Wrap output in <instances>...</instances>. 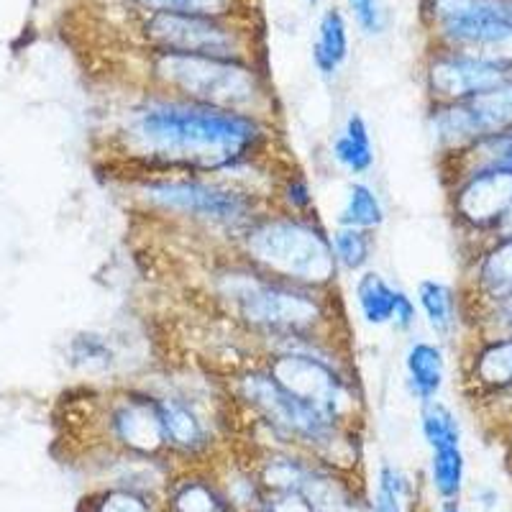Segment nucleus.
Returning a JSON list of instances; mask_svg holds the SVG:
<instances>
[{"mask_svg":"<svg viewBox=\"0 0 512 512\" xmlns=\"http://www.w3.org/2000/svg\"><path fill=\"white\" fill-rule=\"evenodd\" d=\"M469 108L474 123H477L479 136L489 139V136L505 134L512 128V85L505 82L500 88H492L487 93H479L469 100H461Z\"/></svg>","mask_w":512,"mask_h":512,"instance_id":"obj_15","label":"nucleus"},{"mask_svg":"<svg viewBox=\"0 0 512 512\" xmlns=\"http://www.w3.org/2000/svg\"><path fill=\"white\" fill-rule=\"evenodd\" d=\"M420 428H423L425 441H428V446H431L433 451H436V448L459 446L461 441L459 418L454 415V410L438 400H431L423 405Z\"/></svg>","mask_w":512,"mask_h":512,"instance_id":"obj_22","label":"nucleus"},{"mask_svg":"<svg viewBox=\"0 0 512 512\" xmlns=\"http://www.w3.org/2000/svg\"><path fill=\"white\" fill-rule=\"evenodd\" d=\"M418 305L433 333L441 338L451 336L456 326V297L451 287L438 280H423L418 285Z\"/></svg>","mask_w":512,"mask_h":512,"instance_id":"obj_18","label":"nucleus"},{"mask_svg":"<svg viewBox=\"0 0 512 512\" xmlns=\"http://www.w3.org/2000/svg\"><path fill=\"white\" fill-rule=\"evenodd\" d=\"M495 318L500 331H505V336L502 338H510L512 336V292L505 297V300H500V303L495 305Z\"/></svg>","mask_w":512,"mask_h":512,"instance_id":"obj_33","label":"nucleus"},{"mask_svg":"<svg viewBox=\"0 0 512 512\" xmlns=\"http://www.w3.org/2000/svg\"><path fill=\"white\" fill-rule=\"evenodd\" d=\"M333 254H336L338 267L349 269V272H359L369 264V256H372L374 241L372 233L364 231V228H351V226H338L331 233Z\"/></svg>","mask_w":512,"mask_h":512,"instance_id":"obj_23","label":"nucleus"},{"mask_svg":"<svg viewBox=\"0 0 512 512\" xmlns=\"http://www.w3.org/2000/svg\"><path fill=\"white\" fill-rule=\"evenodd\" d=\"M428 82H431V93L441 103H461L505 85L507 75L500 64L484 62L472 54H451V57H438L431 64Z\"/></svg>","mask_w":512,"mask_h":512,"instance_id":"obj_9","label":"nucleus"},{"mask_svg":"<svg viewBox=\"0 0 512 512\" xmlns=\"http://www.w3.org/2000/svg\"><path fill=\"white\" fill-rule=\"evenodd\" d=\"M244 251L256 269L323 290L336 280V254L331 236L305 216L256 218L244 233Z\"/></svg>","mask_w":512,"mask_h":512,"instance_id":"obj_3","label":"nucleus"},{"mask_svg":"<svg viewBox=\"0 0 512 512\" xmlns=\"http://www.w3.org/2000/svg\"><path fill=\"white\" fill-rule=\"evenodd\" d=\"M267 369L277 382L292 392L300 400L310 402L333 420L346 418L354 413V392L351 382L338 369V364L328 356L310 349H292L285 346L282 351H274L267 361Z\"/></svg>","mask_w":512,"mask_h":512,"instance_id":"obj_6","label":"nucleus"},{"mask_svg":"<svg viewBox=\"0 0 512 512\" xmlns=\"http://www.w3.org/2000/svg\"><path fill=\"white\" fill-rule=\"evenodd\" d=\"M157 77L180 98L226 111L251 113L262 98L254 70L236 59L159 54Z\"/></svg>","mask_w":512,"mask_h":512,"instance_id":"obj_4","label":"nucleus"},{"mask_svg":"<svg viewBox=\"0 0 512 512\" xmlns=\"http://www.w3.org/2000/svg\"><path fill=\"white\" fill-rule=\"evenodd\" d=\"M126 134L139 154L154 162L226 169L246 162L259 149L264 128L251 113L185 98H159L128 113Z\"/></svg>","mask_w":512,"mask_h":512,"instance_id":"obj_1","label":"nucleus"},{"mask_svg":"<svg viewBox=\"0 0 512 512\" xmlns=\"http://www.w3.org/2000/svg\"><path fill=\"white\" fill-rule=\"evenodd\" d=\"M172 512H226V502L203 482H185L172 495Z\"/></svg>","mask_w":512,"mask_h":512,"instance_id":"obj_25","label":"nucleus"},{"mask_svg":"<svg viewBox=\"0 0 512 512\" xmlns=\"http://www.w3.org/2000/svg\"><path fill=\"white\" fill-rule=\"evenodd\" d=\"M405 372H408L410 392L415 400L425 402L436 400L446 379V359L436 344L428 341H413L405 354Z\"/></svg>","mask_w":512,"mask_h":512,"instance_id":"obj_13","label":"nucleus"},{"mask_svg":"<svg viewBox=\"0 0 512 512\" xmlns=\"http://www.w3.org/2000/svg\"><path fill=\"white\" fill-rule=\"evenodd\" d=\"M441 512H461V510H459V507H456V505H454V502H448V505H446V507H443V510H441Z\"/></svg>","mask_w":512,"mask_h":512,"instance_id":"obj_35","label":"nucleus"},{"mask_svg":"<svg viewBox=\"0 0 512 512\" xmlns=\"http://www.w3.org/2000/svg\"><path fill=\"white\" fill-rule=\"evenodd\" d=\"M146 36L162 54H192V57L236 59L241 39L210 16H180V13H154L146 21Z\"/></svg>","mask_w":512,"mask_h":512,"instance_id":"obj_8","label":"nucleus"},{"mask_svg":"<svg viewBox=\"0 0 512 512\" xmlns=\"http://www.w3.org/2000/svg\"><path fill=\"white\" fill-rule=\"evenodd\" d=\"M141 195L149 205L167 213L195 218L205 223H251L256 221L254 195L233 187L210 185L200 180H152L141 187Z\"/></svg>","mask_w":512,"mask_h":512,"instance_id":"obj_7","label":"nucleus"},{"mask_svg":"<svg viewBox=\"0 0 512 512\" xmlns=\"http://www.w3.org/2000/svg\"><path fill=\"white\" fill-rule=\"evenodd\" d=\"M111 431L123 446L136 451V454H154L159 446H164V431L157 413V397H123L111 413Z\"/></svg>","mask_w":512,"mask_h":512,"instance_id":"obj_11","label":"nucleus"},{"mask_svg":"<svg viewBox=\"0 0 512 512\" xmlns=\"http://www.w3.org/2000/svg\"><path fill=\"white\" fill-rule=\"evenodd\" d=\"M374 512H402V477L387 464L379 469Z\"/></svg>","mask_w":512,"mask_h":512,"instance_id":"obj_28","label":"nucleus"},{"mask_svg":"<svg viewBox=\"0 0 512 512\" xmlns=\"http://www.w3.org/2000/svg\"><path fill=\"white\" fill-rule=\"evenodd\" d=\"M98 512H149V505L128 489H116L103 497Z\"/></svg>","mask_w":512,"mask_h":512,"instance_id":"obj_30","label":"nucleus"},{"mask_svg":"<svg viewBox=\"0 0 512 512\" xmlns=\"http://www.w3.org/2000/svg\"><path fill=\"white\" fill-rule=\"evenodd\" d=\"M159 423L164 431V443L172 448H180L187 454H195L208 443V431L203 420L187 402L177 397H157Z\"/></svg>","mask_w":512,"mask_h":512,"instance_id":"obj_12","label":"nucleus"},{"mask_svg":"<svg viewBox=\"0 0 512 512\" xmlns=\"http://www.w3.org/2000/svg\"><path fill=\"white\" fill-rule=\"evenodd\" d=\"M415 318H418V310H415L413 297H408L402 290H397V305L392 326H395L397 331H410V328L415 326Z\"/></svg>","mask_w":512,"mask_h":512,"instance_id":"obj_32","label":"nucleus"},{"mask_svg":"<svg viewBox=\"0 0 512 512\" xmlns=\"http://www.w3.org/2000/svg\"><path fill=\"white\" fill-rule=\"evenodd\" d=\"M285 200L295 216H305L313 208V195H310L308 182L303 177H290L285 185Z\"/></svg>","mask_w":512,"mask_h":512,"instance_id":"obj_31","label":"nucleus"},{"mask_svg":"<svg viewBox=\"0 0 512 512\" xmlns=\"http://www.w3.org/2000/svg\"><path fill=\"white\" fill-rule=\"evenodd\" d=\"M356 305H359L361 318L367 320L369 326H392L397 305V290L384 280L379 272H364L356 280L354 287Z\"/></svg>","mask_w":512,"mask_h":512,"instance_id":"obj_17","label":"nucleus"},{"mask_svg":"<svg viewBox=\"0 0 512 512\" xmlns=\"http://www.w3.org/2000/svg\"><path fill=\"white\" fill-rule=\"evenodd\" d=\"M351 13H354L356 24L364 34L377 36L384 31V24H387V16H384L382 0H349Z\"/></svg>","mask_w":512,"mask_h":512,"instance_id":"obj_29","label":"nucleus"},{"mask_svg":"<svg viewBox=\"0 0 512 512\" xmlns=\"http://www.w3.org/2000/svg\"><path fill=\"white\" fill-rule=\"evenodd\" d=\"M349 59V29L341 11L331 8L318 24V39L313 44V64L323 77H336L341 64Z\"/></svg>","mask_w":512,"mask_h":512,"instance_id":"obj_14","label":"nucleus"},{"mask_svg":"<svg viewBox=\"0 0 512 512\" xmlns=\"http://www.w3.org/2000/svg\"><path fill=\"white\" fill-rule=\"evenodd\" d=\"M431 482L436 492L446 500L459 497L464 484V454L459 446L436 448L431 456Z\"/></svg>","mask_w":512,"mask_h":512,"instance_id":"obj_24","label":"nucleus"},{"mask_svg":"<svg viewBox=\"0 0 512 512\" xmlns=\"http://www.w3.org/2000/svg\"><path fill=\"white\" fill-rule=\"evenodd\" d=\"M500 231H502V239H512V205L507 208L505 218L500 221Z\"/></svg>","mask_w":512,"mask_h":512,"instance_id":"obj_34","label":"nucleus"},{"mask_svg":"<svg viewBox=\"0 0 512 512\" xmlns=\"http://www.w3.org/2000/svg\"><path fill=\"white\" fill-rule=\"evenodd\" d=\"M333 159L351 175H364L374 164L372 136L361 113H351L344 123V131L333 141Z\"/></svg>","mask_w":512,"mask_h":512,"instance_id":"obj_16","label":"nucleus"},{"mask_svg":"<svg viewBox=\"0 0 512 512\" xmlns=\"http://www.w3.org/2000/svg\"><path fill=\"white\" fill-rule=\"evenodd\" d=\"M454 205L459 218L472 226H500L512 205V172L497 167L474 169L456 190Z\"/></svg>","mask_w":512,"mask_h":512,"instance_id":"obj_10","label":"nucleus"},{"mask_svg":"<svg viewBox=\"0 0 512 512\" xmlns=\"http://www.w3.org/2000/svg\"><path fill=\"white\" fill-rule=\"evenodd\" d=\"M72 356H75L77 364H85V367L93 369H108L113 364L111 346L105 344L100 336H95V333H85V336L75 338Z\"/></svg>","mask_w":512,"mask_h":512,"instance_id":"obj_27","label":"nucleus"},{"mask_svg":"<svg viewBox=\"0 0 512 512\" xmlns=\"http://www.w3.org/2000/svg\"><path fill=\"white\" fill-rule=\"evenodd\" d=\"M474 379L489 390L512 387V336L495 338L479 351L474 361Z\"/></svg>","mask_w":512,"mask_h":512,"instance_id":"obj_20","label":"nucleus"},{"mask_svg":"<svg viewBox=\"0 0 512 512\" xmlns=\"http://www.w3.org/2000/svg\"><path fill=\"white\" fill-rule=\"evenodd\" d=\"M479 290L489 300H505L512 292V239H502L479 264Z\"/></svg>","mask_w":512,"mask_h":512,"instance_id":"obj_19","label":"nucleus"},{"mask_svg":"<svg viewBox=\"0 0 512 512\" xmlns=\"http://www.w3.org/2000/svg\"><path fill=\"white\" fill-rule=\"evenodd\" d=\"M152 13H180V16L218 18L228 11L231 0H139Z\"/></svg>","mask_w":512,"mask_h":512,"instance_id":"obj_26","label":"nucleus"},{"mask_svg":"<svg viewBox=\"0 0 512 512\" xmlns=\"http://www.w3.org/2000/svg\"><path fill=\"white\" fill-rule=\"evenodd\" d=\"M308 3H310V6H318L320 0H308Z\"/></svg>","mask_w":512,"mask_h":512,"instance_id":"obj_36","label":"nucleus"},{"mask_svg":"<svg viewBox=\"0 0 512 512\" xmlns=\"http://www.w3.org/2000/svg\"><path fill=\"white\" fill-rule=\"evenodd\" d=\"M221 297L251 328L274 338H318L328 320L318 290L272 277L254 264L223 274Z\"/></svg>","mask_w":512,"mask_h":512,"instance_id":"obj_2","label":"nucleus"},{"mask_svg":"<svg viewBox=\"0 0 512 512\" xmlns=\"http://www.w3.org/2000/svg\"><path fill=\"white\" fill-rule=\"evenodd\" d=\"M239 392L274 431L310 446H341V423L310 402L287 392L267 369H251L241 377Z\"/></svg>","mask_w":512,"mask_h":512,"instance_id":"obj_5","label":"nucleus"},{"mask_svg":"<svg viewBox=\"0 0 512 512\" xmlns=\"http://www.w3.org/2000/svg\"><path fill=\"white\" fill-rule=\"evenodd\" d=\"M384 223V208L382 200L377 198V192L364 182H351L346 190V203L338 213V226L364 228L372 231Z\"/></svg>","mask_w":512,"mask_h":512,"instance_id":"obj_21","label":"nucleus"}]
</instances>
